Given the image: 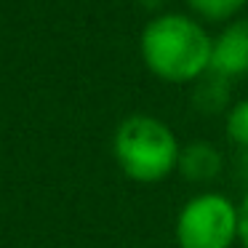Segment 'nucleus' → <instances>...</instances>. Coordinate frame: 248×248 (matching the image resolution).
Masks as SVG:
<instances>
[{
  "instance_id": "obj_1",
  "label": "nucleus",
  "mask_w": 248,
  "mask_h": 248,
  "mask_svg": "<svg viewBox=\"0 0 248 248\" xmlns=\"http://www.w3.org/2000/svg\"><path fill=\"white\" fill-rule=\"evenodd\" d=\"M211 46L205 24L192 14L163 11L141 27L139 56L150 75L171 86H192L211 72Z\"/></svg>"
},
{
  "instance_id": "obj_3",
  "label": "nucleus",
  "mask_w": 248,
  "mask_h": 248,
  "mask_svg": "<svg viewBox=\"0 0 248 248\" xmlns=\"http://www.w3.org/2000/svg\"><path fill=\"white\" fill-rule=\"evenodd\" d=\"M237 232V203L219 189H200L187 198L173 221V240L179 248H232Z\"/></svg>"
},
{
  "instance_id": "obj_7",
  "label": "nucleus",
  "mask_w": 248,
  "mask_h": 248,
  "mask_svg": "<svg viewBox=\"0 0 248 248\" xmlns=\"http://www.w3.org/2000/svg\"><path fill=\"white\" fill-rule=\"evenodd\" d=\"M195 19L203 24H227L243 14L248 0H184Z\"/></svg>"
},
{
  "instance_id": "obj_9",
  "label": "nucleus",
  "mask_w": 248,
  "mask_h": 248,
  "mask_svg": "<svg viewBox=\"0 0 248 248\" xmlns=\"http://www.w3.org/2000/svg\"><path fill=\"white\" fill-rule=\"evenodd\" d=\"M237 211H240V232H237V243L240 248H248V187L243 192L240 203H237Z\"/></svg>"
},
{
  "instance_id": "obj_2",
  "label": "nucleus",
  "mask_w": 248,
  "mask_h": 248,
  "mask_svg": "<svg viewBox=\"0 0 248 248\" xmlns=\"http://www.w3.org/2000/svg\"><path fill=\"white\" fill-rule=\"evenodd\" d=\"M182 141L173 128L150 112H134L112 134V157L125 179L136 184H160L176 173Z\"/></svg>"
},
{
  "instance_id": "obj_6",
  "label": "nucleus",
  "mask_w": 248,
  "mask_h": 248,
  "mask_svg": "<svg viewBox=\"0 0 248 248\" xmlns=\"http://www.w3.org/2000/svg\"><path fill=\"white\" fill-rule=\"evenodd\" d=\"M230 93H232V80L205 72L198 83H192V107L203 115H219L230 109Z\"/></svg>"
},
{
  "instance_id": "obj_4",
  "label": "nucleus",
  "mask_w": 248,
  "mask_h": 248,
  "mask_svg": "<svg viewBox=\"0 0 248 248\" xmlns=\"http://www.w3.org/2000/svg\"><path fill=\"white\" fill-rule=\"evenodd\" d=\"M211 72L237 80L248 75V16H237L221 24L211 46Z\"/></svg>"
},
{
  "instance_id": "obj_10",
  "label": "nucleus",
  "mask_w": 248,
  "mask_h": 248,
  "mask_svg": "<svg viewBox=\"0 0 248 248\" xmlns=\"http://www.w3.org/2000/svg\"><path fill=\"white\" fill-rule=\"evenodd\" d=\"M237 173H240V179H246V184H248V150H240V157H237Z\"/></svg>"
},
{
  "instance_id": "obj_8",
  "label": "nucleus",
  "mask_w": 248,
  "mask_h": 248,
  "mask_svg": "<svg viewBox=\"0 0 248 248\" xmlns=\"http://www.w3.org/2000/svg\"><path fill=\"white\" fill-rule=\"evenodd\" d=\"M224 134L237 150H248V96L232 102L224 112Z\"/></svg>"
},
{
  "instance_id": "obj_5",
  "label": "nucleus",
  "mask_w": 248,
  "mask_h": 248,
  "mask_svg": "<svg viewBox=\"0 0 248 248\" xmlns=\"http://www.w3.org/2000/svg\"><path fill=\"white\" fill-rule=\"evenodd\" d=\"M224 171V155L219 147H214L205 139H192L189 144H182L176 173L187 179L189 184H211Z\"/></svg>"
}]
</instances>
